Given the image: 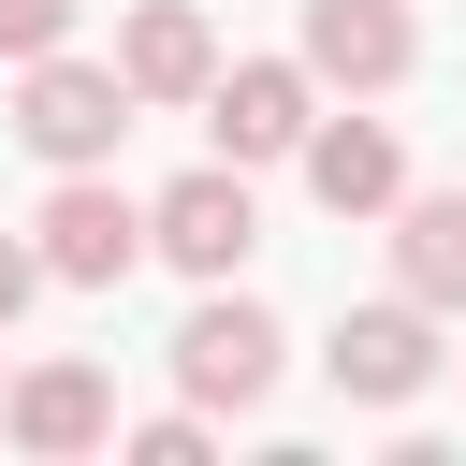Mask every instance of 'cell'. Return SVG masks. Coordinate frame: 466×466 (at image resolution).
I'll return each instance as SVG.
<instances>
[{
	"label": "cell",
	"instance_id": "1",
	"mask_svg": "<svg viewBox=\"0 0 466 466\" xmlns=\"http://www.w3.org/2000/svg\"><path fill=\"white\" fill-rule=\"evenodd\" d=\"M116 131H131V73H116V58H73V44H58V58L15 73V146H29L44 175H102Z\"/></svg>",
	"mask_w": 466,
	"mask_h": 466
},
{
	"label": "cell",
	"instance_id": "2",
	"mask_svg": "<svg viewBox=\"0 0 466 466\" xmlns=\"http://www.w3.org/2000/svg\"><path fill=\"white\" fill-rule=\"evenodd\" d=\"M437 364H451V350H437V306H422V291H379V306H350V320L320 335V379H335L350 408H422Z\"/></svg>",
	"mask_w": 466,
	"mask_h": 466
},
{
	"label": "cell",
	"instance_id": "3",
	"mask_svg": "<svg viewBox=\"0 0 466 466\" xmlns=\"http://www.w3.org/2000/svg\"><path fill=\"white\" fill-rule=\"evenodd\" d=\"M29 248H44V277H58V291H116L160 233H146V204H131L116 175H58V189H44V218H29Z\"/></svg>",
	"mask_w": 466,
	"mask_h": 466
},
{
	"label": "cell",
	"instance_id": "4",
	"mask_svg": "<svg viewBox=\"0 0 466 466\" xmlns=\"http://www.w3.org/2000/svg\"><path fill=\"white\" fill-rule=\"evenodd\" d=\"M277 364H291V335H277L233 277H204V306L175 320V379H189V408H262Z\"/></svg>",
	"mask_w": 466,
	"mask_h": 466
},
{
	"label": "cell",
	"instance_id": "5",
	"mask_svg": "<svg viewBox=\"0 0 466 466\" xmlns=\"http://www.w3.org/2000/svg\"><path fill=\"white\" fill-rule=\"evenodd\" d=\"M204 131H218V160H306V131H320V73L306 58H233L218 87H204Z\"/></svg>",
	"mask_w": 466,
	"mask_h": 466
},
{
	"label": "cell",
	"instance_id": "6",
	"mask_svg": "<svg viewBox=\"0 0 466 466\" xmlns=\"http://www.w3.org/2000/svg\"><path fill=\"white\" fill-rule=\"evenodd\" d=\"M146 233H160V262L175 277H233L248 248H262V204H248V160H189L160 204H146Z\"/></svg>",
	"mask_w": 466,
	"mask_h": 466
},
{
	"label": "cell",
	"instance_id": "7",
	"mask_svg": "<svg viewBox=\"0 0 466 466\" xmlns=\"http://www.w3.org/2000/svg\"><path fill=\"white\" fill-rule=\"evenodd\" d=\"M320 87H350V102H379V87H408V58H422V29H408V0H306V44H291Z\"/></svg>",
	"mask_w": 466,
	"mask_h": 466
},
{
	"label": "cell",
	"instance_id": "8",
	"mask_svg": "<svg viewBox=\"0 0 466 466\" xmlns=\"http://www.w3.org/2000/svg\"><path fill=\"white\" fill-rule=\"evenodd\" d=\"M0 437H15V451H44V466H73V451H102V437H116V379H102V364H29V379H15V408H0Z\"/></svg>",
	"mask_w": 466,
	"mask_h": 466
},
{
	"label": "cell",
	"instance_id": "9",
	"mask_svg": "<svg viewBox=\"0 0 466 466\" xmlns=\"http://www.w3.org/2000/svg\"><path fill=\"white\" fill-rule=\"evenodd\" d=\"M116 73H131V102H204V87H218V29H204V0H131Z\"/></svg>",
	"mask_w": 466,
	"mask_h": 466
},
{
	"label": "cell",
	"instance_id": "10",
	"mask_svg": "<svg viewBox=\"0 0 466 466\" xmlns=\"http://www.w3.org/2000/svg\"><path fill=\"white\" fill-rule=\"evenodd\" d=\"M306 189H320L335 218H393V204H408V146H393V116H320V131H306Z\"/></svg>",
	"mask_w": 466,
	"mask_h": 466
},
{
	"label": "cell",
	"instance_id": "11",
	"mask_svg": "<svg viewBox=\"0 0 466 466\" xmlns=\"http://www.w3.org/2000/svg\"><path fill=\"white\" fill-rule=\"evenodd\" d=\"M393 291H422L437 320H466V189L393 204Z\"/></svg>",
	"mask_w": 466,
	"mask_h": 466
},
{
	"label": "cell",
	"instance_id": "12",
	"mask_svg": "<svg viewBox=\"0 0 466 466\" xmlns=\"http://www.w3.org/2000/svg\"><path fill=\"white\" fill-rule=\"evenodd\" d=\"M73 15H87V0H0V58H15V73H29V58H58V44H73Z\"/></svg>",
	"mask_w": 466,
	"mask_h": 466
},
{
	"label": "cell",
	"instance_id": "13",
	"mask_svg": "<svg viewBox=\"0 0 466 466\" xmlns=\"http://www.w3.org/2000/svg\"><path fill=\"white\" fill-rule=\"evenodd\" d=\"M131 466H204V408H175V422H131Z\"/></svg>",
	"mask_w": 466,
	"mask_h": 466
},
{
	"label": "cell",
	"instance_id": "14",
	"mask_svg": "<svg viewBox=\"0 0 466 466\" xmlns=\"http://www.w3.org/2000/svg\"><path fill=\"white\" fill-rule=\"evenodd\" d=\"M29 291H44V248H29V233H0V335L29 320Z\"/></svg>",
	"mask_w": 466,
	"mask_h": 466
},
{
	"label": "cell",
	"instance_id": "15",
	"mask_svg": "<svg viewBox=\"0 0 466 466\" xmlns=\"http://www.w3.org/2000/svg\"><path fill=\"white\" fill-rule=\"evenodd\" d=\"M0 408H15V364H0Z\"/></svg>",
	"mask_w": 466,
	"mask_h": 466
},
{
	"label": "cell",
	"instance_id": "16",
	"mask_svg": "<svg viewBox=\"0 0 466 466\" xmlns=\"http://www.w3.org/2000/svg\"><path fill=\"white\" fill-rule=\"evenodd\" d=\"M451 364H466V350H451Z\"/></svg>",
	"mask_w": 466,
	"mask_h": 466
}]
</instances>
